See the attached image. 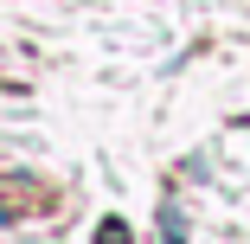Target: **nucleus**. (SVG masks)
<instances>
[{"mask_svg":"<svg viewBox=\"0 0 250 244\" xmlns=\"http://www.w3.org/2000/svg\"><path fill=\"white\" fill-rule=\"evenodd\" d=\"M161 219H167V244H186V225H180V206H167Z\"/></svg>","mask_w":250,"mask_h":244,"instance_id":"f257e3e1","label":"nucleus"},{"mask_svg":"<svg viewBox=\"0 0 250 244\" xmlns=\"http://www.w3.org/2000/svg\"><path fill=\"white\" fill-rule=\"evenodd\" d=\"M96 244H128V225H103V231H96Z\"/></svg>","mask_w":250,"mask_h":244,"instance_id":"f03ea898","label":"nucleus"}]
</instances>
